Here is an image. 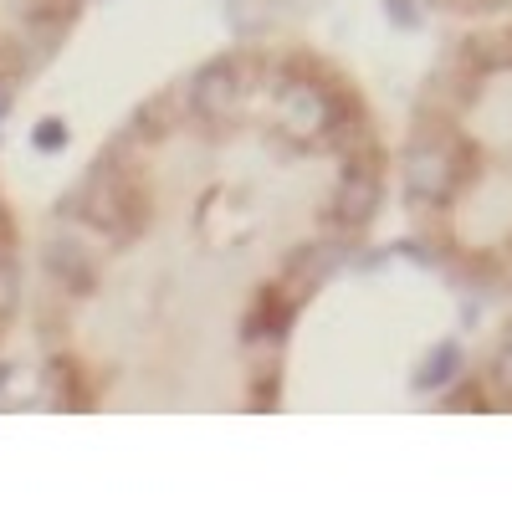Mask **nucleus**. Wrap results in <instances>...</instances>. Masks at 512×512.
Returning a JSON list of instances; mask_svg holds the SVG:
<instances>
[{
    "mask_svg": "<svg viewBox=\"0 0 512 512\" xmlns=\"http://www.w3.org/2000/svg\"><path fill=\"white\" fill-rule=\"evenodd\" d=\"M77 205H82V216H88L103 236H113V241H134L149 226V190L139 185L134 169H123V164L93 169V180L82 185Z\"/></svg>",
    "mask_w": 512,
    "mask_h": 512,
    "instance_id": "1",
    "label": "nucleus"
},
{
    "mask_svg": "<svg viewBox=\"0 0 512 512\" xmlns=\"http://www.w3.org/2000/svg\"><path fill=\"white\" fill-rule=\"evenodd\" d=\"M349 103L338 93H323V82L313 72H287L282 77V98H277V123L282 134L297 144H318L328 134V123L344 113Z\"/></svg>",
    "mask_w": 512,
    "mask_h": 512,
    "instance_id": "2",
    "label": "nucleus"
},
{
    "mask_svg": "<svg viewBox=\"0 0 512 512\" xmlns=\"http://www.w3.org/2000/svg\"><path fill=\"white\" fill-rule=\"evenodd\" d=\"M246 98V67L236 57H216L205 62L190 82V108L205 118V123H226Z\"/></svg>",
    "mask_w": 512,
    "mask_h": 512,
    "instance_id": "3",
    "label": "nucleus"
},
{
    "mask_svg": "<svg viewBox=\"0 0 512 512\" xmlns=\"http://www.w3.org/2000/svg\"><path fill=\"white\" fill-rule=\"evenodd\" d=\"M405 190H410V200H425V205H441V200H451V190L461 185L456 180V169H451V154H446V144H436V139H420L410 154H405Z\"/></svg>",
    "mask_w": 512,
    "mask_h": 512,
    "instance_id": "4",
    "label": "nucleus"
},
{
    "mask_svg": "<svg viewBox=\"0 0 512 512\" xmlns=\"http://www.w3.org/2000/svg\"><path fill=\"white\" fill-rule=\"evenodd\" d=\"M379 169H359V164H349V175H344V185H338V195H333V226H344V231H364L374 216H379Z\"/></svg>",
    "mask_w": 512,
    "mask_h": 512,
    "instance_id": "5",
    "label": "nucleus"
},
{
    "mask_svg": "<svg viewBox=\"0 0 512 512\" xmlns=\"http://www.w3.org/2000/svg\"><path fill=\"white\" fill-rule=\"evenodd\" d=\"M338 267H344V246H333V241H323V246H303L287 262V277H282V287L303 303V297L318 287V282H328Z\"/></svg>",
    "mask_w": 512,
    "mask_h": 512,
    "instance_id": "6",
    "label": "nucleus"
},
{
    "mask_svg": "<svg viewBox=\"0 0 512 512\" xmlns=\"http://www.w3.org/2000/svg\"><path fill=\"white\" fill-rule=\"evenodd\" d=\"M47 267L62 277L67 292H88V287H93V262H88V251H82V246L57 241V246L47 251Z\"/></svg>",
    "mask_w": 512,
    "mask_h": 512,
    "instance_id": "7",
    "label": "nucleus"
},
{
    "mask_svg": "<svg viewBox=\"0 0 512 512\" xmlns=\"http://www.w3.org/2000/svg\"><path fill=\"white\" fill-rule=\"evenodd\" d=\"M456 364H461V349L456 344H441V349H431V359L415 369V384H420V390H441V384H451Z\"/></svg>",
    "mask_w": 512,
    "mask_h": 512,
    "instance_id": "8",
    "label": "nucleus"
},
{
    "mask_svg": "<svg viewBox=\"0 0 512 512\" xmlns=\"http://www.w3.org/2000/svg\"><path fill=\"white\" fill-rule=\"evenodd\" d=\"M16 303H21V272L0 256V323L16 313Z\"/></svg>",
    "mask_w": 512,
    "mask_h": 512,
    "instance_id": "9",
    "label": "nucleus"
},
{
    "mask_svg": "<svg viewBox=\"0 0 512 512\" xmlns=\"http://www.w3.org/2000/svg\"><path fill=\"white\" fill-rule=\"evenodd\" d=\"M169 123H175V118H169V103H144V108H139V128H149L144 139H164Z\"/></svg>",
    "mask_w": 512,
    "mask_h": 512,
    "instance_id": "10",
    "label": "nucleus"
},
{
    "mask_svg": "<svg viewBox=\"0 0 512 512\" xmlns=\"http://www.w3.org/2000/svg\"><path fill=\"white\" fill-rule=\"evenodd\" d=\"M492 384H497V390H507L512 395V344L497 354V364H492Z\"/></svg>",
    "mask_w": 512,
    "mask_h": 512,
    "instance_id": "11",
    "label": "nucleus"
},
{
    "mask_svg": "<svg viewBox=\"0 0 512 512\" xmlns=\"http://www.w3.org/2000/svg\"><path fill=\"white\" fill-rule=\"evenodd\" d=\"M384 11H390V21H395V26H405V31H410V26H420V16H415L410 0H384Z\"/></svg>",
    "mask_w": 512,
    "mask_h": 512,
    "instance_id": "12",
    "label": "nucleus"
},
{
    "mask_svg": "<svg viewBox=\"0 0 512 512\" xmlns=\"http://www.w3.org/2000/svg\"><path fill=\"white\" fill-rule=\"evenodd\" d=\"M62 139H67V128H62L57 118H47V123H36V144H41V149H57Z\"/></svg>",
    "mask_w": 512,
    "mask_h": 512,
    "instance_id": "13",
    "label": "nucleus"
},
{
    "mask_svg": "<svg viewBox=\"0 0 512 512\" xmlns=\"http://www.w3.org/2000/svg\"><path fill=\"white\" fill-rule=\"evenodd\" d=\"M446 410H487V395H477V390L451 395V400H446Z\"/></svg>",
    "mask_w": 512,
    "mask_h": 512,
    "instance_id": "14",
    "label": "nucleus"
},
{
    "mask_svg": "<svg viewBox=\"0 0 512 512\" xmlns=\"http://www.w3.org/2000/svg\"><path fill=\"white\" fill-rule=\"evenodd\" d=\"M0 231H6V221H0Z\"/></svg>",
    "mask_w": 512,
    "mask_h": 512,
    "instance_id": "15",
    "label": "nucleus"
}]
</instances>
